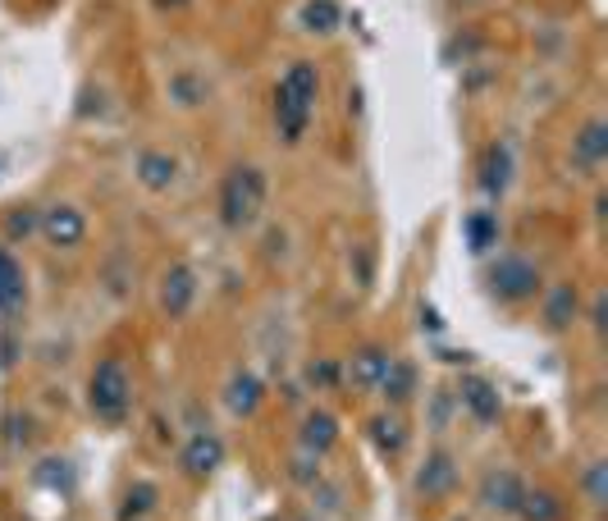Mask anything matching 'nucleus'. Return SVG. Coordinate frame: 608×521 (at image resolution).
<instances>
[{
	"label": "nucleus",
	"instance_id": "obj_1",
	"mask_svg": "<svg viewBox=\"0 0 608 521\" xmlns=\"http://www.w3.org/2000/svg\"><path fill=\"white\" fill-rule=\"evenodd\" d=\"M321 97V69L312 59H293L275 87V129L284 142H297L312 124V110Z\"/></svg>",
	"mask_w": 608,
	"mask_h": 521
},
{
	"label": "nucleus",
	"instance_id": "obj_2",
	"mask_svg": "<svg viewBox=\"0 0 608 521\" xmlns=\"http://www.w3.org/2000/svg\"><path fill=\"white\" fill-rule=\"evenodd\" d=\"M265 197H270V178L265 170L257 165H234L220 183V225L242 234V229H252L261 220V210H265Z\"/></svg>",
	"mask_w": 608,
	"mask_h": 521
},
{
	"label": "nucleus",
	"instance_id": "obj_3",
	"mask_svg": "<svg viewBox=\"0 0 608 521\" xmlns=\"http://www.w3.org/2000/svg\"><path fill=\"white\" fill-rule=\"evenodd\" d=\"M133 403V384H129V366L119 357H101L87 376V412H93L101 425H119L129 416Z\"/></svg>",
	"mask_w": 608,
	"mask_h": 521
},
{
	"label": "nucleus",
	"instance_id": "obj_4",
	"mask_svg": "<svg viewBox=\"0 0 608 521\" xmlns=\"http://www.w3.org/2000/svg\"><path fill=\"white\" fill-rule=\"evenodd\" d=\"M485 284H490V293L508 306H522V302H535L544 293V280H540V265L531 257H495L490 270H485Z\"/></svg>",
	"mask_w": 608,
	"mask_h": 521
},
{
	"label": "nucleus",
	"instance_id": "obj_5",
	"mask_svg": "<svg viewBox=\"0 0 608 521\" xmlns=\"http://www.w3.org/2000/svg\"><path fill=\"white\" fill-rule=\"evenodd\" d=\"M197 293H202V284H197V270L188 265V261H174L165 274H161V289H156V302H161V312L170 316V321H184L193 306H197Z\"/></svg>",
	"mask_w": 608,
	"mask_h": 521
},
{
	"label": "nucleus",
	"instance_id": "obj_6",
	"mask_svg": "<svg viewBox=\"0 0 608 521\" xmlns=\"http://www.w3.org/2000/svg\"><path fill=\"white\" fill-rule=\"evenodd\" d=\"M458 480H463V471H458V463H453V453L431 448V453H425V463L416 467V495L439 503V499H448L453 489H458Z\"/></svg>",
	"mask_w": 608,
	"mask_h": 521
},
{
	"label": "nucleus",
	"instance_id": "obj_7",
	"mask_svg": "<svg viewBox=\"0 0 608 521\" xmlns=\"http://www.w3.org/2000/svg\"><path fill=\"white\" fill-rule=\"evenodd\" d=\"M37 234L51 242V248H78V242L87 238V216L78 206L59 202V206H51L37 216Z\"/></svg>",
	"mask_w": 608,
	"mask_h": 521
},
{
	"label": "nucleus",
	"instance_id": "obj_8",
	"mask_svg": "<svg viewBox=\"0 0 608 521\" xmlns=\"http://www.w3.org/2000/svg\"><path fill=\"white\" fill-rule=\"evenodd\" d=\"M178 463H184V476L188 480H210L220 467H225V439L220 435H210V431H202V435H193L184 448H178Z\"/></svg>",
	"mask_w": 608,
	"mask_h": 521
},
{
	"label": "nucleus",
	"instance_id": "obj_9",
	"mask_svg": "<svg viewBox=\"0 0 608 521\" xmlns=\"http://www.w3.org/2000/svg\"><path fill=\"white\" fill-rule=\"evenodd\" d=\"M458 403H463V412H467L471 421H480V425H495L499 412H503L499 389L485 380V376H476V371H467V376L458 380Z\"/></svg>",
	"mask_w": 608,
	"mask_h": 521
},
{
	"label": "nucleus",
	"instance_id": "obj_10",
	"mask_svg": "<svg viewBox=\"0 0 608 521\" xmlns=\"http://www.w3.org/2000/svg\"><path fill=\"white\" fill-rule=\"evenodd\" d=\"M604 161H608V124L595 115V119H586V124H582V133L572 138V170L595 174Z\"/></svg>",
	"mask_w": 608,
	"mask_h": 521
},
{
	"label": "nucleus",
	"instance_id": "obj_11",
	"mask_svg": "<svg viewBox=\"0 0 608 521\" xmlns=\"http://www.w3.org/2000/svg\"><path fill=\"white\" fill-rule=\"evenodd\" d=\"M261 403H265V380L257 371H234L225 380V412L229 416H238V421L242 416H257Z\"/></svg>",
	"mask_w": 608,
	"mask_h": 521
},
{
	"label": "nucleus",
	"instance_id": "obj_12",
	"mask_svg": "<svg viewBox=\"0 0 608 521\" xmlns=\"http://www.w3.org/2000/svg\"><path fill=\"white\" fill-rule=\"evenodd\" d=\"M476 188L490 197V202H499L508 188H512V151L503 146V142H495L490 151L480 156V170H476Z\"/></svg>",
	"mask_w": 608,
	"mask_h": 521
},
{
	"label": "nucleus",
	"instance_id": "obj_13",
	"mask_svg": "<svg viewBox=\"0 0 608 521\" xmlns=\"http://www.w3.org/2000/svg\"><path fill=\"white\" fill-rule=\"evenodd\" d=\"M339 421H334V412H325V408H312L307 416H302V425H297V444H302V453H312V457H325L334 444H339Z\"/></svg>",
	"mask_w": 608,
	"mask_h": 521
},
{
	"label": "nucleus",
	"instance_id": "obj_14",
	"mask_svg": "<svg viewBox=\"0 0 608 521\" xmlns=\"http://www.w3.org/2000/svg\"><path fill=\"white\" fill-rule=\"evenodd\" d=\"M522 489L526 480L517 476V471H490L480 485V503L490 508V512H503V517H517V503H522Z\"/></svg>",
	"mask_w": 608,
	"mask_h": 521
},
{
	"label": "nucleus",
	"instance_id": "obj_15",
	"mask_svg": "<svg viewBox=\"0 0 608 521\" xmlns=\"http://www.w3.org/2000/svg\"><path fill=\"white\" fill-rule=\"evenodd\" d=\"M344 384H352L357 393H367V389H380V380H384V371H389V357L380 352V348H357L344 366Z\"/></svg>",
	"mask_w": 608,
	"mask_h": 521
},
{
	"label": "nucleus",
	"instance_id": "obj_16",
	"mask_svg": "<svg viewBox=\"0 0 608 521\" xmlns=\"http://www.w3.org/2000/svg\"><path fill=\"white\" fill-rule=\"evenodd\" d=\"M133 174H138V183L146 193H170L174 178H178V161L170 156V151H161V146H146L138 156V165H133Z\"/></svg>",
	"mask_w": 608,
	"mask_h": 521
},
{
	"label": "nucleus",
	"instance_id": "obj_17",
	"mask_svg": "<svg viewBox=\"0 0 608 521\" xmlns=\"http://www.w3.org/2000/svg\"><path fill=\"white\" fill-rule=\"evenodd\" d=\"M576 312H582V293H576V284H558V289H550L540 297V316H544V325H550L554 334L572 329Z\"/></svg>",
	"mask_w": 608,
	"mask_h": 521
},
{
	"label": "nucleus",
	"instance_id": "obj_18",
	"mask_svg": "<svg viewBox=\"0 0 608 521\" xmlns=\"http://www.w3.org/2000/svg\"><path fill=\"white\" fill-rule=\"evenodd\" d=\"M28 297V280H23V265L14 261L10 248H0V316H14Z\"/></svg>",
	"mask_w": 608,
	"mask_h": 521
},
{
	"label": "nucleus",
	"instance_id": "obj_19",
	"mask_svg": "<svg viewBox=\"0 0 608 521\" xmlns=\"http://www.w3.org/2000/svg\"><path fill=\"white\" fill-rule=\"evenodd\" d=\"M156 508H161V489L151 480H133L124 489V499H119L115 521H146V517H156Z\"/></svg>",
	"mask_w": 608,
	"mask_h": 521
},
{
	"label": "nucleus",
	"instance_id": "obj_20",
	"mask_svg": "<svg viewBox=\"0 0 608 521\" xmlns=\"http://www.w3.org/2000/svg\"><path fill=\"white\" fill-rule=\"evenodd\" d=\"M517 517L522 521H563V499L554 495V489H544V485H526L522 489V503H517Z\"/></svg>",
	"mask_w": 608,
	"mask_h": 521
},
{
	"label": "nucleus",
	"instance_id": "obj_21",
	"mask_svg": "<svg viewBox=\"0 0 608 521\" xmlns=\"http://www.w3.org/2000/svg\"><path fill=\"white\" fill-rule=\"evenodd\" d=\"M367 435H371V444H376L384 457H399L403 444H408V425H403L399 412H380V416L367 425Z\"/></svg>",
	"mask_w": 608,
	"mask_h": 521
},
{
	"label": "nucleus",
	"instance_id": "obj_22",
	"mask_svg": "<svg viewBox=\"0 0 608 521\" xmlns=\"http://www.w3.org/2000/svg\"><path fill=\"white\" fill-rule=\"evenodd\" d=\"M416 389V366L412 361H389V371L380 380V393L389 398V408H403Z\"/></svg>",
	"mask_w": 608,
	"mask_h": 521
},
{
	"label": "nucleus",
	"instance_id": "obj_23",
	"mask_svg": "<svg viewBox=\"0 0 608 521\" xmlns=\"http://www.w3.org/2000/svg\"><path fill=\"white\" fill-rule=\"evenodd\" d=\"M463 238H467L471 252H490L499 242V220L490 216V210H471L467 225H463Z\"/></svg>",
	"mask_w": 608,
	"mask_h": 521
},
{
	"label": "nucleus",
	"instance_id": "obj_24",
	"mask_svg": "<svg viewBox=\"0 0 608 521\" xmlns=\"http://www.w3.org/2000/svg\"><path fill=\"white\" fill-rule=\"evenodd\" d=\"M339 6H334V0H307V10H302V28H307V33H334V28H339Z\"/></svg>",
	"mask_w": 608,
	"mask_h": 521
},
{
	"label": "nucleus",
	"instance_id": "obj_25",
	"mask_svg": "<svg viewBox=\"0 0 608 521\" xmlns=\"http://www.w3.org/2000/svg\"><path fill=\"white\" fill-rule=\"evenodd\" d=\"M33 480H37V485H46V489H69L74 467H69V463H59V457H46V463L33 471Z\"/></svg>",
	"mask_w": 608,
	"mask_h": 521
},
{
	"label": "nucleus",
	"instance_id": "obj_26",
	"mask_svg": "<svg viewBox=\"0 0 608 521\" xmlns=\"http://www.w3.org/2000/svg\"><path fill=\"white\" fill-rule=\"evenodd\" d=\"M604 480H608V467H604V463L586 467V476H582V489H586V495H590L595 503H604V489H608Z\"/></svg>",
	"mask_w": 608,
	"mask_h": 521
},
{
	"label": "nucleus",
	"instance_id": "obj_27",
	"mask_svg": "<svg viewBox=\"0 0 608 521\" xmlns=\"http://www.w3.org/2000/svg\"><path fill=\"white\" fill-rule=\"evenodd\" d=\"M307 380H312V384H321V389H329V384H344V371H339V366H334V361H312Z\"/></svg>",
	"mask_w": 608,
	"mask_h": 521
},
{
	"label": "nucleus",
	"instance_id": "obj_28",
	"mask_svg": "<svg viewBox=\"0 0 608 521\" xmlns=\"http://www.w3.org/2000/svg\"><path fill=\"white\" fill-rule=\"evenodd\" d=\"M28 234H37V216H33V210H14V216H10V238H28Z\"/></svg>",
	"mask_w": 608,
	"mask_h": 521
},
{
	"label": "nucleus",
	"instance_id": "obj_29",
	"mask_svg": "<svg viewBox=\"0 0 608 521\" xmlns=\"http://www.w3.org/2000/svg\"><path fill=\"white\" fill-rule=\"evenodd\" d=\"M174 97L184 101V106H193V101H197V91H193V74H178V78H174Z\"/></svg>",
	"mask_w": 608,
	"mask_h": 521
},
{
	"label": "nucleus",
	"instance_id": "obj_30",
	"mask_svg": "<svg viewBox=\"0 0 608 521\" xmlns=\"http://www.w3.org/2000/svg\"><path fill=\"white\" fill-rule=\"evenodd\" d=\"M156 6H161V10H184L188 0H156Z\"/></svg>",
	"mask_w": 608,
	"mask_h": 521
},
{
	"label": "nucleus",
	"instance_id": "obj_31",
	"mask_svg": "<svg viewBox=\"0 0 608 521\" xmlns=\"http://www.w3.org/2000/svg\"><path fill=\"white\" fill-rule=\"evenodd\" d=\"M453 521H467V517H453Z\"/></svg>",
	"mask_w": 608,
	"mask_h": 521
},
{
	"label": "nucleus",
	"instance_id": "obj_32",
	"mask_svg": "<svg viewBox=\"0 0 608 521\" xmlns=\"http://www.w3.org/2000/svg\"><path fill=\"white\" fill-rule=\"evenodd\" d=\"M265 521H280V517H265Z\"/></svg>",
	"mask_w": 608,
	"mask_h": 521
}]
</instances>
